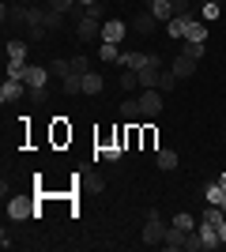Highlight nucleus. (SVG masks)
<instances>
[{
	"mask_svg": "<svg viewBox=\"0 0 226 252\" xmlns=\"http://www.w3.org/2000/svg\"><path fill=\"white\" fill-rule=\"evenodd\" d=\"M207 4H219V0H207Z\"/></svg>",
	"mask_w": 226,
	"mask_h": 252,
	"instance_id": "37",
	"label": "nucleus"
},
{
	"mask_svg": "<svg viewBox=\"0 0 226 252\" xmlns=\"http://www.w3.org/2000/svg\"><path fill=\"white\" fill-rule=\"evenodd\" d=\"M72 4H75V0H49V11H57V15H61V11H68Z\"/></svg>",
	"mask_w": 226,
	"mask_h": 252,
	"instance_id": "32",
	"label": "nucleus"
},
{
	"mask_svg": "<svg viewBox=\"0 0 226 252\" xmlns=\"http://www.w3.org/2000/svg\"><path fill=\"white\" fill-rule=\"evenodd\" d=\"M170 4H173V15H185V19H189V11H193L189 0H170Z\"/></svg>",
	"mask_w": 226,
	"mask_h": 252,
	"instance_id": "31",
	"label": "nucleus"
},
{
	"mask_svg": "<svg viewBox=\"0 0 226 252\" xmlns=\"http://www.w3.org/2000/svg\"><path fill=\"white\" fill-rule=\"evenodd\" d=\"M155 158H159V169H166V173H170V169H177V151H155Z\"/></svg>",
	"mask_w": 226,
	"mask_h": 252,
	"instance_id": "18",
	"label": "nucleus"
},
{
	"mask_svg": "<svg viewBox=\"0 0 226 252\" xmlns=\"http://www.w3.org/2000/svg\"><path fill=\"white\" fill-rule=\"evenodd\" d=\"M204 53H207V45H204V42H189V38H185V57H193V61H204Z\"/></svg>",
	"mask_w": 226,
	"mask_h": 252,
	"instance_id": "24",
	"label": "nucleus"
},
{
	"mask_svg": "<svg viewBox=\"0 0 226 252\" xmlns=\"http://www.w3.org/2000/svg\"><path fill=\"white\" fill-rule=\"evenodd\" d=\"M125 34H129V27H125L121 19H106V23H102V42H113V45H117Z\"/></svg>",
	"mask_w": 226,
	"mask_h": 252,
	"instance_id": "8",
	"label": "nucleus"
},
{
	"mask_svg": "<svg viewBox=\"0 0 226 252\" xmlns=\"http://www.w3.org/2000/svg\"><path fill=\"white\" fill-rule=\"evenodd\" d=\"M204 19H219V4H207L204 0Z\"/></svg>",
	"mask_w": 226,
	"mask_h": 252,
	"instance_id": "33",
	"label": "nucleus"
},
{
	"mask_svg": "<svg viewBox=\"0 0 226 252\" xmlns=\"http://www.w3.org/2000/svg\"><path fill=\"white\" fill-rule=\"evenodd\" d=\"M219 237H223V245H226V222H223V226H219Z\"/></svg>",
	"mask_w": 226,
	"mask_h": 252,
	"instance_id": "34",
	"label": "nucleus"
},
{
	"mask_svg": "<svg viewBox=\"0 0 226 252\" xmlns=\"http://www.w3.org/2000/svg\"><path fill=\"white\" fill-rule=\"evenodd\" d=\"M98 57H102V61H117L121 64V53H117V45H113V42H102V45H98Z\"/></svg>",
	"mask_w": 226,
	"mask_h": 252,
	"instance_id": "26",
	"label": "nucleus"
},
{
	"mask_svg": "<svg viewBox=\"0 0 226 252\" xmlns=\"http://www.w3.org/2000/svg\"><path fill=\"white\" fill-rule=\"evenodd\" d=\"M49 68H38V64H27V72H23V83L31 87V91H42L45 83H49Z\"/></svg>",
	"mask_w": 226,
	"mask_h": 252,
	"instance_id": "4",
	"label": "nucleus"
},
{
	"mask_svg": "<svg viewBox=\"0 0 226 252\" xmlns=\"http://www.w3.org/2000/svg\"><path fill=\"white\" fill-rule=\"evenodd\" d=\"M121 87H125V91H136V87H140V72L125 68V72H121Z\"/></svg>",
	"mask_w": 226,
	"mask_h": 252,
	"instance_id": "25",
	"label": "nucleus"
},
{
	"mask_svg": "<svg viewBox=\"0 0 226 252\" xmlns=\"http://www.w3.org/2000/svg\"><path fill=\"white\" fill-rule=\"evenodd\" d=\"M79 4H87V8H91V4H98V0H79Z\"/></svg>",
	"mask_w": 226,
	"mask_h": 252,
	"instance_id": "35",
	"label": "nucleus"
},
{
	"mask_svg": "<svg viewBox=\"0 0 226 252\" xmlns=\"http://www.w3.org/2000/svg\"><path fill=\"white\" fill-rule=\"evenodd\" d=\"M65 91H68V94H83V75H68Z\"/></svg>",
	"mask_w": 226,
	"mask_h": 252,
	"instance_id": "27",
	"label": "nucleus"
},
{
	"mask_svg": "<svg viewBox=\"0 0 226 252\" xmlns=\"http://www.w3.org/2000/svg\"><path fill=\"white\" fill-rule=\"evenodd\" d=\"M219 181H223V185H226V173H223V177H219Z\"/></svg>",
	"mask_w": 226,
	"mask_h": 252,
	"instance_id": "36",
	"label": "nucleus"
},
{
	"mask_svg": "<svg viewBox=\"0 0 226 252\" xmlns=\"http://www.w3.org/2000/svg\"><path fill=\"white\" fill-rule=\"evenodd\" d=\"M8 215H11V219H27V215H34V200H27V196H15V200L8 203Z\"/></svg>",
	"mask_w": 226,
	"mask_h": 252,
	"instance_id": "12",
	"label": "nucleus"
},
{
	"mask_svg": "<svg viewBox=\"0 0 226 252\" xmlns=\"http://www.w3.org/2000/svg\"><path fill=\"white\" fill-rule=\"evenodd\" d=\"M196 237H200V249H207V252H215L219 245H223L219 230L211 226V222H204V219H200V226H196Z\"/></svg>",
	"mask_w": 226,
	"mask_h": 252,
	"instance_id": "3",
	"label": "nucleus"
},
{
	"mask_svg": "<svg viewBox=\"0 0 226 252\" xmlns=\"http://www.w3.org/2000/svg\"><path fill=\"white\" fill-rule=\"evenodd\" d=\"M204 222H211V226L219 230V226L226 222V211L219 207V203H207V211H204Z\"/></svg>",
	"mask_w": 226,
	"mask_h": 252,
	"instance_id": "19",
	"label": "nucleus"
},
{
	"mask_svg": "<svg viewBox=\"0 0 226 252\" xmlns=\"http://www.w3.org/2000/svg\"><path fill=\"white\" fill-rule=\"evenodd\" d=\"M173 87H177V75H173V72H162L159 75V91H173Z\"/></svg>",
	"mask_w": 226,
	"mask_h": 252,
	"instance_id": "30",
	"label": "nucleus"
},
{
	"mask_svg": "<svg viewBox=\"0 0 226 252\" xmlns=\"http://www.w3.org/2000/svg\"><path fill=\"white\" fill-rule=\"evenodd\" d=\"M91 72V61L87 57H72V75H87Z\"/></svg>",
	"mask_w": 226,
	"mask_h": 252,
	"instance_id": "29",
	"label": "nucleus"
},
{
	"mask_svg": "<svg viewBox=\"0 0 226 252\" xmlns=\"http://www.w3.org/2000/svg\"><path fill=\"white\" fill-rule=\"evenodd\" d=\"M121 117H125V121H136V117H143L140 98H125V102H121Z\"/></svg>",
	"mask_w": 226,
	"mask_h": 252,
	"instance_id": "17",
	"label": "nucleus"
},
{
	"mask_svg": "<svg viewBox=\"0 0 226 252\" xmlns=\"http://www.w3.org/2000/svg\"><path fill=\"white\" fill-rule=\"evenodd\" d=\"M132 31H136V34H155V31H159V19H155L151 11H140V15L132 19Z\"/></svg>",
	"mask_w": 226,
	"mask_h": 252,
	"instance_id": "11",
	"label": "nucleus"
},
{
	"mask_svg": "<svg viewBox=\"0 0 226 252\" xmlns=\"http://www.w3.org/2000/svg\"><path fill=\"white\" fill-rule=\"evenodd\" d=\"M223 211H226V200H223Z\"/></svg>",
	"mask_w": 226,
	"mask_h": 252,
	"instance_id": "38",
	"label": "nucleus"
},
{
	"mask_svg": "<svg viewBox=\"0 0 226 252\" xmlns=\"http://www.w3.org/2000/svg\"><path fill=\"white\" fill-rule=\"evenodd\" d=\"M49 139H53V147H65L68 139H72V128H68L65 117H53V132H49Z\"/></svg>",
	"mask_w": 226,
	"mask_h": 252,
	"instance_id": "9",
	"label": "nucleus"
},
{
	"mask_svg": "<svg viewBox=\"0 0 226 252\" xmlns=\"http://www.w3.org/2000/svg\"><path fill=\"white\" fill-rule=\"evenodd\" d=\"M159 75H162V61H159V57H151L147 68H140V87H143V91L159 87Z\"/></svg>",
	"mask_w": 226,
	"mask_h": 252,
	"instance_id": "5",
	"label": "nucleus"
},
{
	"mask_svg": "<svg viewBox=\"0 0 226 252\" xmlns=\"http://www.w3.org/2000/svg\"><path fill=\"white\" fill-rule=\"evenodd\" d=\"M170 72L177 75V79H189V75H196V61H193V57H185V53H181V57H173Z\"/></svg>",
	"mask_w": 226,
	"mask_h": 252,
	"instance_id": "10",
	"label": "nucleus"
},
{
	"mask_svg": "<svg viewBox=\"0 0 226 252\" xmlns=\"http://www.w3.org/2000/svg\"><path fill=\"white\" fill-rule=\"evenodd\" d=\"M166 27H170L166 34H173V38H185V31H189V19H185V15H173Z\"/></svg>",
	"mask_w": 226,
	"mask_h": 252,
	"instance_id": "23",
	"label": "nucleus"
},
{
	"mask_svg": "<svg viewBox=\"0 0 226 252\" xmlns=\"http://www.w3.org/2000/svg\"><path fill=\"white\" fill-rule=\"evenodd\" d=\"M75 38H79V42H98V38H102V27H98V19L95 15H79V27H75Z\"/></svg>",
	"mask_w": 226,
	"mask_h": 252,
	"instance_id": "2",
	"label": "nucleus"
},
{
	"mask_svg": "<svg viewBox=\"0 0 226 252\" xmlns=\"http://www.w3.org/2000/svg\"><path fill=\"white\" fill-rule=\"evenodd\" d=\"M166 230H170V226H166V222L159 219V211H151L147 215V222H143V245H162V237H166Z\"/></svg>",
	"mask_w": 226,
	"mask_h": 252,
	"instance_id": "1",
	"label": "nucleus"
},
{
	"mask_svg": "<svg viewBox=\"0 0 226 252\" xmlns=\"http://www.w3.org/2000/svg\"><path fill=\"white\" fill-rule=\"evenodd\" d=\"M140 139H143V147H147V151H155V143H159V132H155V128H140Z\"/></svg>",
	"mask_w": 226,
	"mask_h": 252,
	"instance_id": "28",
	"label": "nucleus"
},
{
	"mask_svg": "<svg viewBox=\"0 0 226 252\" xmlns=\"http://www.w3.org/2000/svg\"><path fill=\"white\" fill-rule=\"evenodd\" d=\"M185 38H189V42H207V23L189 19V31H185Z\"/></svg>",
	"mask_w": 226,
	"mask_h": 252,
	"instance_id": "15",
	"label": "nucleus"
},
{
	"mask_svg": "<svg viewBox=\"0 0 226 252\" xmlns=\"http://www.w3.org/2000/svg\"><path fill=\"white\" fill-rule=\"evenodd\" d=\"M23 91H31L23 79H4V87H0V102H4V105H8V102H19Z\"/></svg>",
	"mask_w": 226,
	"mask_h": 252,
	"instance_id": "7",
	"label": "nucleus"
},
{
	"mask_svg": "<svg viewBox=\"0 0 226 252\" xmlns=\"http://www.w3.org/2000/svg\"><path fill=\"white\" fill-rule=\"evenodd\" d=\"M98 91H102V75H98V72H87L83 75V94H98Z\"/></svg>",
	"mask_w": 226,
	"mask_h": 252,
	"instance_id": "22",
	"label": "nucleus"
},
{
	"mask_svg": "<svg viewBox=\"0 0 226 252\" xmlns=\"http://www.w3.org/2000/svg\"><path fill=\"white\" fill-rule=\"evenodd\" d=\"M147 11H151L159 23H170V19H173V4H170V0H151Z\"/></svg>",
	"mask_w": 226,
	"mask_h": 252,
	"instance_id": "13",
	"label": "nucleus"
},
{
	"mask_svg": "<svg viewBox=\"0 0 226 252\" xmlns=\"http://www.w3.org/2000/svg\"><path fill=\"white\" fill-rule=\"evenodd\" d=\"M173 226H177V230H189V233H193L200 222L193 219V211H177V215H173Z\"/></svg>",
	"mask_w": 226,
	"mask_h": 252,
	"instance_id": "20",
	"label": "nucleus"
},
{
	"mask_svg": "<svg viewBox=\"0 0 226 252\" xmlns=\"http://www.w3.org/2000/svg\"><path fill=\"white\" fill-rule=\"evenodd\" d=\"M8 57L11 61H23V57H27V38H11L8 42ZM27 64V61H23Z\"/></svg>",
	"mask_w": 226,
	"mask_h": 252,
	"instance_id": "21",
	"label": "nucleus"
},
{
	"mask_svg": "<svg viewBox=\"0 0 226 252\" xmlns=\"http://www.w3.org/2000/svg\"><path fill=\"white\" fill-rule=\"evenodd\" d=\"M147 53H136V49H129V53H121V64L125 68H132V72H140V68H147Z\"/></svg>",
	"mask_w": 226,
	"mask_h": 252,
	"instance_id": "14",
	"label": "nucleus"
},
{
	"mask_svg": "<svg viewBox=\"0 0 226 252\" xmlns=\"http://www.w3.org/2000/svg\"><path fill=\"white\" fill-rule=\"evenodd\" d=\"M204 200H207V203H219V207H223V200H226V185H223V181L207 185V189H204Z\"/></svg>",
	"mask_w": 226,
	"mask_h": 252,
	"instance_id": "16",
	"label": "nucleus"
},
{
	"mask_svg": "<svg viewBox=\"0 0 226 252\" xmlns=\"http://www.w3.org/2000/svg\"><path fill=\"white\" fill-rule=\"evenodd\" d=\"M140 109H143V117H159V109H162L159 87H151V91H143V94H140Z\"/></svg>",
	"mask_w": 226,
	"mask_h": 252,
	"instance_id": "6",
	"label": "nucleus"
}]
</instances>
